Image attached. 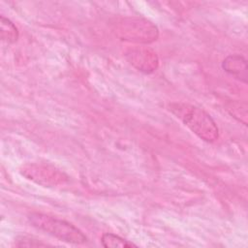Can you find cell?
Listing matches in <instances>:
<instances>
[{
    "mask_svg": "<svg viewBox=\"0 0 248 248\" xmlns=\"http://www.w3.org/2000/svg\"><path fill=\"white\" fill-rule=\"evenodd\" d=\"M169 109L201 140L213 142L218 139L219 130L215 121L202 108L186 103H171Z\"/></svg>",
    "mask_w": 248,
    "mask_h": 248,
    "instance_id": "obj_1",
    "label": "cell"
},
{
    "mask_svg": "<svg viewBox=\"0 0 248 248\" xmlns=\"http://www.w3.org/2000/svg\"><path fill=\"white\" fill-rule=\"evenodd\" d=\"M28 221L34 228L44 231L61 241L73 244H83L87 242L85 234L76 226L65 220L34 212L28 216Z\"/></svg>",
    "mask_w": 248,
    "mask_h": 248,
    "instance_id": "obj_2",
    "label": "cell"
},
{
    "mask_svg": "<svg viewBox=\"0 0 248 248\" xmlns=\"http://www.w3.org/2000/svg\"><path fill=\"white\" fill-rule=\"evenodd\" d=\"M117 36L124 41L137 44H149L157 40L159 32L156 25L141 17H127L116 27Z\"/></svg>",
    "mask_w": 248,
    "mask_h": 248,
    "instance_id": "obj_3",
    "label": "cell"
},
{
    "mask_svg": "<svg viewBox=\"0 0 248 248\" xmlns=\"http://www.w3.org/2000/svg\"><path fill=\"white\" fill-rule=\"evenodd\" d=\"M20 173L27 179L45 187L63 185L69 180L63 171L47 164H26L20 168Z\"/></svg>",
    "mask_w": 248,
    "mask_h": 248,
    "instance_id": "obj_4",
    "label": "cell"
},
{
    "mask_svg": "<svg viewBox=\"0 0 248 248\" xmlns=\"http://www.w3.org/2000/svg\"><path fill=\"white\" fill-rule=\"evenodd\" d=\"M125 56L131 65L145 74H150L156 71L159 65V60L156 52L149 48H131L126 52Z\"/></svg>",
    "mask_w": 248,
    "mask_h": 248,
    "instance_id": "obj_5",
    "label": "cell"
},
{
    "mask_svg": "<svg viewBox=\"0 0 248 248\" xmlns=\"http://www.w3.org/2000/svg\"><path fill=\"white\" fill-rule=\"evenodd\" d=\"M222 68L238 80L247 82V61L240 54H231L222 62Z\"/></svg>",
    "mask_w": 248,
    "mask_h": 248,
    "instance_id": "obj_6",
    "label": "cell"
},
{
    "mask_svg": "<svg viewBox=\"0 0 248 248\" xmlns=\"http://www.w3.org/2000/svg\"><path fill=\"white\" fill-rule=\"evenodd\" d=\"M0 33H1V40L6 42L7 44L16 43L18 39V30L16 25L8 18L1 16L0 21Z\"/></svg>",
    "mask_w": 248,
    "mask_h": 248,
    "instance_id": "obj_7",
    "label": "cell"
},
{
    "mask_svg": "<svg viewBox=\"0 0 248 248\" xmlns=\"http://www.w3.org/2000/svg\"><path fill=\"white\" fill-rule=\"evenodd\" d=\"M101 242L104 247L107 248H131V247H137L134 243L120 237L119 235H116L114 233L107 232L102 235Z\"/></svg>",
    "mask_w": 248,
    "mask_h": 248,
    "instance_id": "obj_8",
    "label": "cell"
},
{
    "mask_svg": "<svg viewBox=\"0 0 248 248\" xmlns=\"http://www.w3.org/2000/svg\"><path fill=\"white\" fill-rule=\"evenodd\" d=\"M227 110L232 117L237 119L239 122L247 125V105L246 103L231 102L227 106Z\"/></svg>",
    "mask_w": 248,
    "mask_h": 248,
    "instance_id": "obj_9",
    "label": "cell"
},
{
    "mask_svg": "<svg viewBox=\"0 0 248 248\" xmlns=\"http://www.w3.org/2000/svg\"><path fill=\"white\" fill-rule=\"evenodd\" d=\"M46 244L41 242L40 240L38 239H34V238H31V237H21L20 240H18V243L16 244V246H19V247H22V246H46Z\"/></svg>",
    "mask_w": 248,
    "mask_h": 248,
    "instance_id": "obj_10",
    "label": "cell"
}]
</instances>
